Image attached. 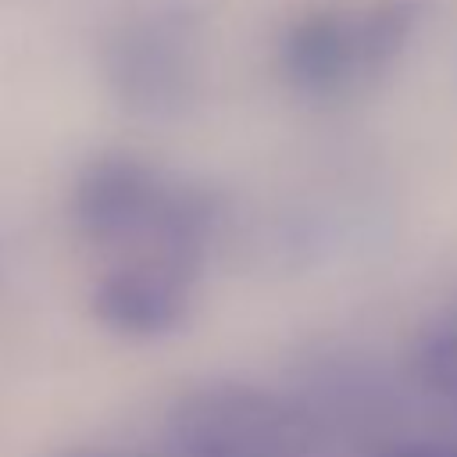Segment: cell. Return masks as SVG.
I'll use <instances>...</instances> for the list:
<instances>
[{"label": "cell", "mask_w": 457, "mask_h": 457, "mask_svg": "<svg viewBox=\"0 0 457 457\" xmlns=\"http://www.w3.org/2000/svg\"><path fill=\"white\" fill-rule=\"evenodd\" d=\"M311 418L293 400L250 382H204L168 411L175 457H307Z\"/></svg>", "instance_id": "obj_1"}, {"label": "cell", "mask_w": 457, "mask_h": 457, "mask_svg": "<svg viewBox=\"0 0 457 457\" xmlns=\"http://www.w3.org/2000/svg\"><path fill=\"white\" fill-rule=\"evenodd\" d=\"M418 21V0H386L361 14H307L282 39V75L296 93L336 96L386 71L411 43Z\"/></svg>", "instance_id": "obj_2"}, {"label": "cell", "mask_w": 457, "mask_h": 457, "mask_svg": "<svg viewBox=\"0 0 457 457\" xmlns=\"http://www.w3.org/2000/svg\"><path fill=\"white\" fill-rule=\"evenodd\" d=\"M193 25L175 14H157L132 21L111 43V79L125 104L171 114L193 96Z\"/></svg>", "instance_id": "obj_3"}, {"label": "cell", "mask_w": 457, "mask_h": 457, "mask_svg": "<svg viewBox=\"0 0 457 457\" xmlns=\"http://www.w3.org/2000/svg\"><path fill=\"white\" fill-rule=\"evenodd\" d=\"M168 182L129 154H104L89 161L75 182L71 211L79 228L96 243L150 236L168 200Z\"/></svg>", "instance_id": "obj_4"}, {"label": "cell", "mask_w": 457, "mask_h": 457, "mask_svg": "<svg viewBox=\"0 0 457 457\" xmlns=\"http://www.w3.org/2000/svg\"><path fill=\"white\" fill-rule=\"evenodd\" d=\"M193 275L150 257L107 271L93 289V314L121 336L150 339L179 328L189 314Z\"/></svg>", "instance_id": "obj_5"}, {"label": "cell", "mask_w": 457, "mask_h": 457, "mask_svg": "<svg viewBox=\"0 0 457 457\" xmlns=\"http://www.w3.org/2000/svg\"><path fill=\"white\" fill-rule=\"evenodd\" d=\"M411 364L421 389L446 403H457V311L421 328Z\"/></svg>", "instance_id": "obj_6"}, {"label": "cell", "mask_w": 457, "mask_h": 457, "mask_svg": "<svg viewBox=\"0 0 457 457\" xmlns=\"http://www.w3.org/2000/svg\"><path fill=\"white\" fill-rule=\"evenodd\" d=\"M371 457H457V446H443V443H393L375 450Z\"/></svg>", "instance_id": "obj_7"}]
</instances>
